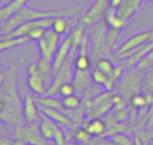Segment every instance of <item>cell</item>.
I'll return each mask as SVG.
<instances>
[{
  "mask_svg": "<svg viewBox=\"0 0 153 145\" xmlns=\"http://www.w3.org/2000/svg\"><path fill=\"white\" fill-rule=\"evenodd\" d=\"M143 79L144 71L138 70L136 66L128 67L121 79L116 83V91L129 102L133 95L143 91Z\"/></svg>",
  "mask_w": 153,
  "mask_h": 145,
  "instance_id": "cell-3",
  "label": "cell"
},
{
  "mask_svg": "<svg viewBox=\"0 0 153 145\" xmlns=\"http://www.w3.org/2000/svg\"><path fill=\"white\" fill-rule=\"evenodd\" d=\"M12 136L15 138H22L28 144L34 145H50V141L46 140L43 137L42 132H40V122L34 121L26 124L23 126H18L12 130Z\"/></svg>",
  "mask_w": 153,
  "mask_h": 145,
  "instance_id": "cell-6",
  "label": "cell"
},
{
  "mask_svg": "<svg viewBox=\"0 0 153 145\" xmlns=\"http://www.w3.org/2000/svg\"><path fill=\"white\" fill-rule=\"evenodd\" d=\"M39 109H40V112H42L43 114L48 116L51 120H54V121L58 122V124L62 125V126H66V128L73 129V130L76 129V126H78L75 122H73V120L70 118V117L67 116L65 112L58 110V109L48 108V106H43V105H39Z\"/></svg>",
  "mask_w": 153,
  "mask_h": 145,
  "instance_id": "cell-13",
  "label": "cell"
},
{
  "mask_svg": "<svg viewBox=\"0 0 153 145\" xmlns=\"http://www.w3.org/2000/svg\"><path fill=\"white\" fill-rule=\"evenodd\" d=\"M95 66H97L98 69L101 70V71L106 73L108 75H110V74L113 73V70H114V63L111 62V59L105 58V57L97 59V62H95Z\"/></svg>",
  "mask_w": 153,
  "mask_h": 145,
  "instance_id": "cell-28",
  "label": "cell"
},
{
  "mask_svg": "<svg viewBox=\"0 0 153 145\" xmlns=\"http://www.w3.org/2000/svg\"><path fill=\"white\" fill-rule=\"evenodd\" d=\"M61 42H62L61 35L54 31L53 28H48L47 31H46L45 36L38 40V47H39L40 57L53 62Z\"/></svg>",
  "mask_w": 153,
  "mask_h": 145,
  "instance_id": "cell-7",
  "label": "cell"
},
{
  "mask_svg": "<svg viewBox=\"0 0 153 145\" xmlns=\"http://www.w3.org/2000/svg\"><path fill=\"white\" fill-rule=\"evenodd\" d=\"M3 71H5V70H4V66L0 63V73H3Z\"/></svg>",
  "mask_w": 153,
  "mask_h": 145,
  "instance_id": "cell-38",
  "label": "cell"
},
{
  "mask_svg": "<svg viewBox=\"0 0 153 145\" xmlns=\"http://www.w3.org/2000/svg\"><path fill=\"white\" fill-rule=\"evenodd\" d=\"M69 16V18H75L78 15V10L73 8H66V10H58V11H48V10H36L30 5H24L18 13L7 20L1 22V31L0 35H5L11 32L13 28L24 22L36 20V19H46V18H55V16Z\"/></svg>",
  "mask_w": 153,
  "mask_h": 145,
  "instance_id": "cell-2",
  "label": "cell"
},
{
  "mask_svg": "<svg viewBox=\"0 0 153 145\" xmlns=\"http://www.w3.org/2000/svg\"><path fill=\"white\" fill-rule=\"evenodd\" d=\"M144 3H145V4H148V3H153V0H144Z\"/></svg>",
  "mask_w": 153,
  "mask_h": 145,
  "instance_id": "cell-39",
  "label": "cell"
},
{
  "mask_svg": "<svg viewBox=\"0 0 153 145\" xmlns=\"http://www.w3.org/2000/svg\"><path fill=\"white\" fill-rule=\"evenodd\" d=\"M69 16H55L54 18V22H53V26L51 28L54 30L55 32H58L61 36H66L71 32V26H75L76 22L74 20L73 22V18L71 19H67Z\"/></svg>",
  "mask_w": 153,
  "mask_h": 145,
  "instance_id": "cell-17",
  "label": "cell"
},
{
  "mask_svg": "<svg viewBox=\"0 0 153 145\" xmlns=\"http://www.w3.org/2000/svg\"><path fill=\"white\" fill-rule=\"evenodd\" d=\"M74 66H75V70H90L91 69V59H90L89 54H83V53L76 54Z\"/></svg>",
  "mask_w": 153,
  "mask_h": 145,
  "instance_id": "cell-23",
  "label": "cell"
},
{
  "mask_svg": "<svg viewBox=\"0 0 153 145\" xmlns=\"http://www.w3.org/2000/svg\"><path fill=\"white\" fill-rule=\"evenodd\" d=\"M143 91L148 93V94H153V66L144 70Z\"/></svg>",
  "mask_w": 153,
  "mask_h": 145,
  "instance_id": "cell-24",
  "label": "cell"
},
{
  "mask_svg": "<svg viewBox=\"0 0 153 145\" xmlns=\"http://www.w3.org/2000/svg\"><path fill=\"white\" fill-rule=\"evenodd\" d=\"M109 138H111L114 143L118 145H134V137H130L128 133H124V132L114 133Z\"/></svg>",
  "mask_w": 153,
  "mask_h": 145,
  "instance_id": "cell-26",
  "label": "cell"
},
{
  "mask_svg": "<svg viewBox=\"0 0 153 145\" xmlns=\"http://www.w3.org/2000/svg\"><path fill=\"white\" fill-rule=\"evenodd\" d=\"M73 83H74V86H75L76 94L82 97L85 90L93 83L91 69L90 70H75L74 78H73Z\"/></svg>",
  "mask_w": 153,
  "mask_h": 145,
  "instance_id": "cell-14",
  "label": "cell"
},
{
  "mask_svg": "<svg viewBox=\"0 0 153 145\" xmlns=\"http://www.w3.org/2000/svg\"><path fill=\"white\" fill-rule=\"evenodd\" d=\"M114 90H103L93 100H83L87 106V120L109 114L114 108Z\"/></svg>",
  "mask_w": 153,
  "mask_h": 145,
  "instance_id": "cell-4",
  "label": "cell"
},
{
  "mask_svg": "<svg viewBox=\"0 0 153 145\" xmlns=\"http://www.w3.org/2000/svg\"><path fill=\"white\" fill-rule=\"evenodd\" d=\"M73 94H76V90L73 81L65 82V83L61 85V87H59V95L61 97H67V95H73Z\"/></svg>",
  "mask_w": 153,
  "mask_h": 145,
  "instance_id": "cell-30",
  "label": "cell"
},
{
  "mask_svg": "<svg viewBox=\"0 0 153 145\" xmlns=\"http://www.w3.org/2000/svg\"><path fill=\"white\" fill-rule=\"evenodd\" d=\"M27 86H28L30 91H32L36 97H43L47 94L48 86L46 85L45 79L39 73L38 61L30 63L28 69H27Z\"/></svg>",
  "mask_w": 153,
  "mask_h": 145,
  "instance_id": "cell-9",
  "label": "cell"
},
{
  "mask_svg": "<svg viewBox=\"0 0 153 145\" xmlns=\"http://www.w3.org/2000/svg\"><path fill=\"white\" fill-rule=\"evenodd\" d=\"M67 145H83V144H81V143L76 141V143H67Z\"/></svg>",
  "mask_w": 153,
  "mask_h": 145,
  "instance_id": "cell-37",
  "label": "cell"
},
{
  "mask_svg": "<svg viewBox=\"0 0 153 145\" xmlns=\"http://www.w3.org/2000/svg\"><path fill=\"white\" fill-rule=\"evenodd\" d=\"M151 145H153V138H152V141H151Z\"/></svg>",
  "mask_w": 153,
  "mask_h": 145,
  "instance_id": "cell-42",
  "label": "cell"
},
{
  "mask_svg": "<svg viewBox=\"0 0 153 145\" xmlns=\"http://www.w3.org/2000/svg\"><path fill=\"white\" fill-rule=\"evenodd\" d=\"M105 22L108 23V26L110 28H116V30H124L125 27L128 26V22L124 20L121 16L117 13V10L116 8H109L108 12H106V16H105Z\"/></svg>",
  "mask_w": 153,
  "mask_h": 145,
  "instance_id": "cell-21",
  "label": "cell"
},
{
  "mask_svg": "<svg viewBox=\"0 0 153 145\" xmlns=\"http://www.w3.org/2000/svg\"><path fill=\"white\" fill-rule=\"evenodd\" d=\"M48 28H42V27H36V28H32L28 31V34L26 35L27 38H28L30 40H34V42H38L39 39H42L43 36H45L46 31H47Z\"/></svg>",
  "mask_w": 153,
  "mask_h": 145,
  "instance_id": "cell-32",
  "label": "cell"
},
{
  "mask_svg": "<svg viewBox=\"0 0 153 145\" xmlns=\"http://www.w3.org/2000/svg\"><path fill=\"white\" fill-rule=\"evenodd\" d=\"M71 47H73V35L70 32L69 35L62 39L61 45H59L58 50L55 53V57H54L53 61V66H54V73H56L59 69L62 67V65L66 62V59L69 58L70 53H71Z\"/></svg>",
  "mask_w": 153,
  "mask_h": 145,
  "instance_id": "cell-12",
  "label": "cell"
},
{
  "mask_svg": "<svg viewBox=\"0 0 153 145\" xmlns=\"http://www.w3.org/2000/svg\"><path fill=\"white\" fill-rule=\"evenodd\" d=\"M30 145H34V144H30Z\"/></svg>",
  "mask_w": 153,
  "mask_h": 145,
  "instance_id": "cell-44",
  "label": "cell"
},
{
  "mask_svg": "<svg viewBox=\"0 0 153 145\" xmlns=\"http://www.w3.org/2000/svg\"><path fill=\"white\" fill-rule=\"evenodd\" d=\"M11 145H30L28 143H26L24 140H22V138H15V140L12 141V144Z\"/></svg>",
  "mask_w": 153,
  "mask_h": 145,
  "instance_id": "cell-34",
  "label": "cell"
},
{
  "mask_svg": "<svg viewBox=\"0 0 153 145\" xmlns=\"http://www.w3.org/2000/svg\"><path fill=\"white\" fill-rule=\"evenodd\" d=\"M27 42H30V39L27 36H20V38H12V39H7V38L0 36V54L8 50H13L16 47L26 45Z\"/></svg>",
  "mask_w": 153,
  "mask_h": 145,
  "instance_id": "cell-22",
  "label": "cell"
},
{
  "mask_svg": "<svg viewBox=\"0 0 153 145\" xmlns=\"http://www.w3.org/2000/svg\"><path fill=\"white\" fill-rule=\"evenodd\" d=\"M141 4H144V0H122L121 5L117 8V13L124 20L129 22L138 12Z\"/></svg>",
  "mask_w": 153,
  "mask_h": 145,
  "instance_id": "cell-15",
  "label": "cell"
},
{
  "mask_svg": "<svg viewBox=\"0 0 153 145\" xmlns=\"http://www.w3.org/2000/svg\"><path fill=\"white\" fill-rule=\"evenodd\" d=\"M152 66H153V50L149 54H146V55L136 65V67H137L138 70H141V71H144V70L149 69V67H152Z\"/></svg>",
  "mask_w": 153,
  "mask_h": 145,
  "instance_id": "cell-31",
  "label": "cell"
},
{
  "mask_svg": "<svg viewBox=\"0 0 153 145\" xmlns=\"http://www.w3.org/2000/svg\"><path fill=\"white\" fill-rule=\"evenodd\" d=\"M81 95L78 94H73V95H67V97H63L62 102H63V106L69 110H73V109H76L82 105V100Z\"/></svg>",
  "mask_w": 153,
  "mask_h": 145,
  "instance_id": "cell-25",
  "label": "cell"
},
{
  "mask_svg": "<svg viewBox=\"0 0 153 145\" xmlns=\"http://www.w3.org/2000/svg\"><path fill=\"white\" fill-rule=\"evenodd\" d=\"M18 66L12 65L5 70V82L0 87V97L4 102V110L0 116V124L10 126L12 132L15 128L26 125L23 114V101L19 97L18 90Z\"/></svg>",
  "mask_w": 153,
  "mask_h": 145,
  "instance_id": "cell-1",
  "label": "cell"
},
{
  "mask_svg": "<svg viewBox=\"0 0 153 145\" xmlns=\"http://www.w3.org/2000/svg\"><path fill=\"white\" fill-rule=\"evenodd\" d=\"M8 1H10V0H4V1H3L1 4H5V3H8ZM1 4H0V5H1Z\"/></svg>",
  "mask_w": 153,
  "mask_h": 145,
  "instance_id": "cell-40",
  "label": "cell"
},
{
  "mask_svg": "<svg viewBox=\"0 0 153 145\" xmlns=\"http://www.w3.org/2000/svg\"><path fill=\"white\" fill-rule=\"evenodd\" d=\"M103 90H105V89H103L101 85H98V83H95V82H93V83L90 85V86L87 87L86 90H85V93H83V95H82V98H83V100H93V98H95L98 94H101Z\"/></svg>",
  "mask_w": 153,
  "mask_h": 145,
  "instance_id": "cell-27",
  "label": "cell"
},
{
  "mask_svg": "<svg viewBox=\"0 0 153 145\" xmlns=\"http://www.w3.org/2000/svg\"><path fill=\"white\" fill-rule=\"evenodd\" d=\"M30 0H10L8 3L0 5V20H7L18 13L24 5H27Z\"/></svg>",
  "mask_w": 153,
  "mask_h": 145,
  "instance_id": "cell-16",
  "label": "cell"
},
{
  "mask_svg": "<svg viewBox=\"0 0 153 145\" xmlns=\"http://www.w3.org/2000/svg\"><path fill=\"white\" fill-rule=\"evenodd\" d=\"M38 66H39V73H40V75L43 77V79H45L46 85L50 86V85L53 83V81H54V75H55V73H54L53 62L40 57V59L38 61Z\"/></svg>",
  "mask_w": 153,
  "mask_h": 145,
  "instance_id": "cell-20",
  "label": "cell"
},
{
  "mask_svg": "<svg viewBox=\"0 0 153 145\" xmlns=\"http://www.w3.org/2000/svg\"><path fill=\"white\" fill-rule=\"evenodd\" d=\"M109 8H110L109 0H95V1L89 7V10H87L86 12L82 13V16L79 19H81L87 27L94 26V24H97L98 22L105 19L106 12H108Z\"/></svg>",
  "mask_w": 153,
  "mask_h": 145,
  "instance_id": "cell-10",
  "label": "cell"
},
{
  "mask_svg": "<svg viewBox=\"0 0 153 145\" xmlns=\"http://www.w3.org/2000/svg\"><path fill=\"white\" fill-rule=\"evenodd\" d=\"M3 1H4V0H0V4H1V3H3Z\"/></svg>",
  "mask_w": 153,
  "mask_h": 145,
  "instance_id": "cell-43",
  "label": "cell"
},
{
  "mask_svg": "<svg viewBox=\"0 0 153 145\" xmlns=\"http://www.w3.org/2000/svg\"><path fill=\"white\" fill-rule=\"evenodd\" d=\"M91 77H93V82L101 85L105 90H114L116 89V82H114L106 73L101 71L97 66L91 67Z\"/></svg>",
  "mask_w": 153,
  "mask_h": 145,
  "instance_id": "cell-19",
  "label": "cell"
},
{
  "mask_svg": "<svg viewBox=\"0 0 153 145\" xmlns=\"http://www.w3.org/2000/svg\"><path fill=\"white\" fill-rule=\"evenodd\" d=\"M3 125H4V124H1V125H0V133H3V132H7V130H8V129H5V128L3 126Z\"/></svg>",
  "mask_w": 153,
  "mask_h": 145,
  "instance_id": "cell-36",
  "label": "cell"
},
{
  "mask_svg": "<svg viewBox=\"0 0 153 145\" xmlns=\"http://www.w3.org/2000/svg\"><path fill=\"white\" fill-rule=\"evenodd\" d=\"M0 31H1V20H0Z\"/></svg>",
  "mask_w": 153,
  "mask_h": 145,
  "instance_id": "cell-41",
  "label": "cell"
},
{
  "mask_svg": "<svg viewBox=\"0 0 153 145\" xmlns=\"http://www.w3.org/2000/svg\"><path fill=\"white\" fill-rule=\"evenodd\" d=\"M74 138H75V141H78V143H81L83 145H87L90 143V140L93 138V136L90 135V132L86 129V128H79V129L75 130Z\"/></svg>",
  "mask_w": 153,
  "mask_h": 145,
  "instance_id": "cell-29",
  "label": "cell"
},
{
  "mask_svg": "<svg viewBox=\"0 0 153 145\" xmlns=\"http://www.w3.org/2000/svg\"><path fill=\"white\" fill-rule=\"evenodd\" d=\"M4 82H5V71H3L0 73V87L4 85Z\"/></svg>",
  "mask_w": 153,
  "mask_h": 145,
  "instance_id": "cell-35",
  "label": "cell"
},
{
  "mask_svg": "<svg viewBox=\"0 0 153 145\" xmlns=\"http://www.w3.org/2000/svg\"><path fill=\"white\" fill-rule=\"evenodd\" d=\"M91 31L89 34L90 42L93 43V55L100 57L105 55V40H106V32H108V23L105 22V19L101 22H98L94 26H90Z\"/></svg>",
  "mask_w": 153,
  "mask_h": 145,
  "instance_id": "cell-8",
  "label": "cell"
},
{
  "mask_svg": "<svg viewBox=\"0 0 153 145\" xmlns=\"http://www.w3.org/2000/svg\"><path fill=\"white\" fill-rule=\"evenodd\" d=\"M86 128L90 132V135L94 137H102L105 133H108V124L105 120H102L101 117H94V118L87 120Z\"/></svg>",
  "mask_w": 153,
  "mask_h": 145,
  "instance_id": "cell-18",
  "label": "cell"
},
{
  "mask_svg": "<svg viewBox=\"0 0 153 145\" xmlns=\"http://www.w3.org/2000/svg\"><path fill=\"white\" fill-rule=\"evenodd\" d=\"M12 138L10 137V132H3L0 133V145H11L12 144Z\"/></svg>",
  "mask_w": 153,
  "mask_h": 145,
  "instance_id": "cell-33",
  "label": "cell"
},
{
  "mask_svg": "<svg viewBox=\"0 0 153 145\" xmlns=\"http://www.w3.org/2000/svg\"><path fill=\"white\" fill-rule=\"evenodd\" d=\"M34 93H27L26 97L23 100V114H24V121L26 124L34 121H39L40 120V109L38 105L36 97H34Z\"/></svg>",
  "mask_w": 153,
  "mask_h": 145,
  "instance_id": "cell-11",
  "label": "cell"
},
{
  "mask_svg": "<svg viewBox=\"0 0 153 145\" xmlns=\"http://www.w3.org/2000/svg\"><path fill=\"white\" fill-rule=\"evenodd\" d=\"M152 39H153V28L132 35V36L128 38L120 47L116 48L113 57L116 59H121V61H124V59H126L128 57L136 50V48L141 47L143 45H145L146 42H149V40H152Z\"/></svg>",
  "mask_w": 153,
  "mask_h": 145,
  "instance_id": "cell-5",
  "label": "cell"
}]
</instances>
